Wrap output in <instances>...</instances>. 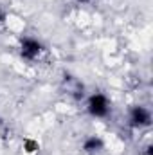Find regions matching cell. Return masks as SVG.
<instances>
[{
	"instance_id": "1",
	"label": "cell",
	"mask_w": 153,
	"mask_h": 155,
	"mask_svg": "<svg viewBox=\"0 0 153 155\" xmlns=\"http://www.w3.org/2000/svg\"><path fill=\"white\" fill-rule=\"evenodd\" d=\"M88 112L96 117H103L108 114V99L103 94H96L88 101Z\"/></svg>"
},
{
	"instance_id": "2",
	"label": "cell",
	"mask_w": 153,
	"mask_h": 155,
	"mask_svg": "<svg viewBox=\"0 0 153 155\" xmlns=\"http://www.w3.org/2000/svg\"><path fill=\"white\" fill-rule=\"evenodd\" d=\"M40 51H41V45H40L36 40L25 38L24 41H22V56H24V58L34 60V58L40 54Z\"/></svg>"
},
{
	"instance_id": "3",
	"label": "cell",
	"mask_w": 153,
	"mask_h": 155,
	"mask_svg": "<svg viewBox=\"0 0 153 155\" xmlns=\"http://www.w3.org/2000/svg\"><path fill=\"white\" fill-rule=\"evenodd\" d=\"M150 112L146 110V108H142V107H135L133 110H132V121H133V124L135 126H144V124H150Z\"/></svg>"
},
{
	"instance_id": "4",
	"label": "cell",
	"mask_w": 153,
	"mask_h": 155,
	"mask_svg": "<svg viewBox=\"0 0 153 155\" xmlns=\"http://www.w3.org/2000/svg\"><path fill=\"white\" fill-rule=\"evenodd\" d=\"M101 146H103V141L97 139V137H90V139L85 141V150H86V152H96V150H99Z\"/></svg>"
},
{
	"instance_id": "5",
	"label": "cell",
	"mask_w": 153,
	"mask_h": 155,
	"mask_svg": "<svg viewBox=\"0 0 153 155\" xmlns=\"http://www.w3.org/2000/svg\"><path fill=\"white\" fill-rule=\"evenodd\" d=\"M25 150H27V152H34V150H38V144H36L34 141H29V139H27V141H25Z\"/></svg>"
},
{
	"instance_id": "6",
	"label": "cell",
	"mask_w": 153,
	"mask_h": 155,
	"mask_svg": "<svg viewBox=\"0 0 153 155\" xmlns=\"http://www.w3.org/2000/svg\"><path fill=\"white\" fill-rule=\"evenodd\" d=\"M77 2H88V0H77Z\"/></svg>"
},
{
	"instance_id": "7",
	"label": "cell",
	"mask_w": 153,
	"mask_h": 155,
	"mask_svg": "<svg viewBox=\"0 0 153 155\" xmlns=\"http://www.w3.org/2000/svg\"><path fill=\"white\" fill-rule=\"evenodd\" d=\"M0 20H2V16H0Z\"/></svg>"
}]
</instances>
